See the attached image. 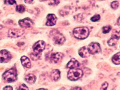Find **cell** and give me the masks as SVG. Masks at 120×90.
<instances>
[{
    "label": "cell",
    "instance_id": "cell-1",
    "mask_svg": "<svg viewBox=\"0 0 120 90\" xmlns=\"http://www.w3.org/2000/svg\"><path fill=\"white\" fill-rule=\"evenodd\" d=\"M74 36L79 39H83L87 38L89 35V29L86 27L75 28L73 31Z\"/></svg>",
    "mask_w": 120,
    "mask_h": 90
},
{
    "label": "cell",
    "instance_id": "cell-12",
    "mask_svg": "<svg viewBox=\"0 0 120 90\" xmlns=\"http://www.w3.org/2000/svg\"><path fill=\"white\" fill-rule=\"evenodd\" d=\"M79 66L80 63H79V62L75 58H72L67 64V67L70 69H74L78 67Z\"/></svg>",
    "mask_w": 120,
    "mask_h": 90
},
{
    "label": "cell",
    "instance_id": "cell-24",
    "mask_svg": "<svg viewBox=\"0 0 120 90\" xmlns=\"http://www.w3.org/2000/svg\"><path fill=\"white\" fill-rule=\"evenodd\" d=\"M108 84L107 82H104L100 88V90H106L107 87H108Z\"/></svg>",
    "mask_w": 120,
    "mask_h": 90
},
{
    "label": "cell",
    "instance_id": "cell-19",
    "mask_svg": "<svg viewBox=\"0 0 120 90\" xmlns=\"http://www.w3.org/2000/svg\"><path fill=\"white\" fill-rule=\"evenodd\" d=\"M15 10L17 12H18L19 13H22L24 12L25 8L22 5H17L16 7Z\"/></svg>",
    "mask_w": 120,
    "mask_h": 90
},
{
    "label": "cell",
    "instance_id": "cell-7",
    "mask_svg": "<svg viewBox=\"0 0 120 90\" xmlns=\"http://www.w3.org/2000/svg\"><path fill=\"white\" fill-rule=\"evenodd\" d=\"M88 51L89 53L94 54L99 52L101 51V48L99 44L97 43H91L88 46Z\"/></svg>",
    "mask_w": 120,
    "mask_h": 90
},
{
    "label": "cell",
    "instance_id": "cell-25",
    "mask_svg": "<svg viewBox=\"0 0 120 90\" xmlns=\"http://www.w3.org/2000/svg\"><path fill=\"white\" fill-rule=\"evenodd\" d=\"M18 90H28V88L25 84H22L19 87Z\"/></svg>",
    "mask_w": 120,
    "mask_h": 90
},
{
    "label": "cell",
    "instance_id": "cell-18",
    "mask_svg": "<svg viewBox=\"0 0 120 90\" xmlns=\"http://www.w3.org/2000/svg\"><path fill=\"white\" fill-rule=\"evenodd\" d=\"M112 38H113L117 40L120 38V30H114L112 33Z\"/></svg>",
    "mask_w": 120,
    "mask_h": 90
},
{
    "label": "cell",
    "instance_id": "cell-11",
    "mask_svg": "<svg viewBox=\"0 0 120 90\" xmlns=\"http://www.w3.org/2000/svg\"><path fill=\"white\" fill-rule=\"evenodd\" d=\"M47 21L46 22V25L48 26H53L55 24L57 17L53 14H48L47 15Z\"/></svg>",
    "mask_w": 120,
    "mask_h": 90
},
{
    "label": "cell",
    "instance_id": "cell-2",
    "mask_svg": "<svg viewBox=\"0 0 120 90\" xmlns=\"http://www.w3.org/2000/svg\"><path fill=\"white\" fill-rule=\"evenodd\" d=\"M83 75V72L81 69H71L68 73V78L72 81H76L80 78Z\"/></svg>",
    "mask_w": 120,
    "mask_h": 90
},
{
    "label": "cell",
    "instance_id": "cell-20",
    "mask_svg": "<svg viewBox=\"0 0 120 90\" xmlns=\"http://www.w3.org/2000/svg\"><path fill=\"white\" fill-rule=\"evenodd\" d=\"M117 40L113 38H111L108 41V44L110 46H113L116 45L117 43Z\"/></svg>",
    "mask_w": 120,
    "mask_h": 90
},
{
    "label": "cell",
    "instance_id": "cell-28",
    "mask_svg": "<svg viewBox=\"0 0 120 90\" xmlns=\"http://www.w3.org/2000/svg\"><path fill=\"white\" fill-rule=\"evenodd\" d=\"M70 90H82V88L81 87H79L75 86V87H74L71 88Z\"/></svg>",
    "mask_w": 120,
    "mask_h": 90
},
{
    "label": "cell",
    "instance_id": "cell-21",
    "mask_svg": "<svg viewBox=\"0 0 120 90\" xmlns=\"http://www.w3.org/2000/svg\"><path fill=\"white\" fill-rule=\"evenodd\" d=\"M102 30H103L102 31H103V33H104V34L107 33L111 30V26H110V25L106 26H104V27H103Z\"/></svg>",
    "mask_w": 120,
    "mask_h": 90
},
{
    "label": "cell",
    "instance_id": "cell-14",
    "mask_svg": "<svg viewBox=\"0 0 120 90\" xmlns=\"http://www.w3.org/2000/svg\"><path fill=\"white\" fill-rule=\"evenodd\" d=\"M79 55L82 58H86L89 56V52L88 51V49L86 48L85 46H83L78 51Z\"/></svg>",
    "mask_w": 120,
    "mask_h": 90
},
{
    "label": "cell",
    "instance_id": "cell-4",
    "mask_svg": "<svg viewBox=\"0 0 120 90\" xmlns=\"http://www.w3.org/2000/svg\"><path fill=\"white\" fill-rule=\"evenodd\" d=\"M51 35L52 37L53 41L57 44L61 45L63 44L66 40L63 35L57 30H52L51 32Z\"/></svg>",
    "mask_w": 120,
    "mask_h": 90
},
{
    "label": "cell",
    "instance_id": "cell-10",
    "mask_svg": "<svg viewBox=\"0 0 120 90\" xmlns=\"http://www.w3.org/2000/svg\"><path fill=\"white\" fill-rule=\"evenodd\" d=\"M24 33V30L19 29H12L10 30L8 33L9 37L13 38H16L21 36Z\"/></svg>",
    "mask_w": 120,
    "mask_h": 90
},
{
    "label": "cell",
    "instance_id": "cell-29",
    "mask_svg": "<svg viewBox=\"0 0 120 90\" xmlns=\"http://www.w3.org/2000/svg\"><path fill=\"white\" fill-rule=\"evenodd\" d=\"M117 22H118V24L120 25V17L118 18V20H117Z\"/></svg>",
    "mask_w": 120,
    "mask_h": 90
},
{
    "label": "cell",
    "instance_id": "cell-15",
    "mask_svg": "<svg viewBox=\"0 0 120 90\" xmlns=\"http://www.w3.org/2000/svg\"><path fill=\"white\" fill-rule=\"evenodd\" d=\"M51 77L53 81H57L60 78V72L58 69L52 70L51 73Z\"/></svg>",
    "mask_w": 120,
    "mask_h": 90
},
{
    "label": "cell",
    "instance_id": "cell-16",
    "mask_svg": "<svg viewBox=\"0 0 120 90\" xmlns=\"http://www.w3.org/2000/svg\"><path fill=\"white\" fill-rule=\"evenodd\" d=\"M36 76L32 74H28L25 76V81L30 83H34L36 81Z\"/></svg>",
    "mask_w": 120,
    "mask_h": 90
},
{
    "label": "cell",
    "instance_id": "cell-26",
    "mask_svg": "<svg viewBox=\"0 0 120 90\" xmlns=\"http://www.w3.org/2000/svg\"><path fill=\"white\" fill-rule=\"evenodd\" d=\"M4 2L7 5H13L16 3V1L15 0H6L4 1Z\"/></svg>",
    "mask_w": 120,
    "mask_h": 90
},
{
    "label": "cell",
    "instance_id": "cell-9",
    "mask_svg": "<svg viewBox=\"0 0 120 90\" xmlns=\"http://www.w3.org/2000/svg\"><path fill=\"white\" fill-rule=\"evenodd\" d=\"M18 23L21 27L25 28H31L33 25V22L28 18H26L22 20H20Z\"/></svg>",
    "mask_w": 120,
    "mask_h": 90
},
{
    "label": "cell",
    "instance_id": "cell-6",
    "mask_svg": "<svg viewBox=\"0 0 120 90\" xmlns=\"http://www.w3.org/2000/svg\"><path fill=\"white\" fill-rule=\"evenodd\" d=\"M63 56V55L61 52H50L47 54L46 58L50 62L56 63L60 60Z\"/></svg>",
    "mask_w": 120,
    "mask_h": 90
},
{
    "label": "cell",
    "instance_id": "cell-8",
    "mask_svg": "<svg viewBox=\"0 0 120 90\" xmlns=\"http://www.w3.org/2000/svg\"><path fill=\"white\" fill-rule=\"evenodd\" d=\"M11 54L6 50L0 51V62H7L11 59Z\"/></svg>",
    "mask_w": 120,
    "mask_h": 90
},
{
    "label": "cell",
    "instance_id": "cell-5",
    "mask_svg": "<svg viewBox=\"0 0 120 90\" xmlns=\"http://www.w3.org/2000/svg\"><path fill=\"white\" fill-rule=\"evenodd\" d=\"M45 46V43L43 41L40 40L35 43L32 47L34 55L36 56H38V55L44 50Z\"/></svg>",
    "mask_w": 120,
    "mask_h": 90
},
{
    "label": "cell",
    "instance_id": "cell-30",
    "mask_svg": "<svg viewBox=\"0 0 120 90\" xmlns=\"http://www.w3.org/2000/svg\"><path fill=\"white\" fill-rule=\"evenodd\" d=\"M32 0H26V1H25V2L26 3H30L31 2H32Z\"/></svg>",
    "mask_w": 120,
    "mask_h": 90
},
{
    "label": "cell",
    "instance_id": "cell-27",
    "mask_svg": "<svg viewBox=\"0 0 120 90\" xmlns=\"http://www.w3.org/2000/svg\"><path fill=\"white\" fill-rule=\"evenodd\" d=\"M3 90H13V88L10 86H6L3 88Z\"/></svg>",
    "mask_w": 120,
    "mask_h": 90
},
{
    "label": "cell",
    "instance_id": "cell-31",
    "mask_svg": "<svg viewBox=\"0 0 120 90\" xmlns=\"http://www.w3.org/2000/svg\"><path fill=\"white\" fill-rule=\"evenodd\" d=\"M38 90H46V89H44V88H41V89H38Z\"/></svg>",
    "mask_w": 120,
    "mask_h": 90
},
{
    "label": "cell",
    "instance_id": "cell-22",
    "mask_svg": "<svg viewBox=\"0 0 120 90\" xmlns=\"http://www.w3.org/2000/svg\"><path fill=\"white\" fill-rule=\"evenodd\" d=\"M111 6L113 9H116L119 6V2L118 1H114L111 3Z\"/></svg>",
    "mask_w": 120,
    "mask_h": 90
},
{
    "label": "cell",
    "instance_id": "cell-13",
    "mask_svg": "<svg viewBox=\"0 0 120 90\" xmlns=\"http://www.w3.org/2000/svg\"><path fill=\"white\" fill-rule=\"evenodd\" d=\"M21 61L22 65L27 68H29L31 66V63L30 59L25 56H23L21 58Z\"/></svg>",
    "mask_w": 120,
    "mask_h": 90
},
{
    "label": "cell",
    "instance_id": "cell-23",
    "mask_svg": "<svg viewBox=\"0 0 120 90\" xmlns=\"http://www.w3.org/2000/svg\"><path fill=\"white\" fill-rule=\"evenodd\" d=\"M100 16L98 14L95 15L91 18V20L93 22H96L99 20L100 19Z\"/></svg>",
    "mask_w": 120,
    "mask_h": 90
},
{
    "label": "cell",
    "instance_id": "cell-32",
    "mask_svg": "<svg viewBox=\"0 0 120 90\" xmlns=\"http://www.w3.org/2000/svg\"><path fill=\"white\" fill-rule=\"evenodd\" d=\"M2 28H3L2 25H0V29H1Z\"/></svg>",
    "mask_w": 120,
    "mask_h": 90
},
{
    "label": "cell",
    "instance_id": "cell-17",
    "mask_svg": "<svg viewBox=\"0 0 120 90\" xmlns=\"http://www.w3.org/2000/svg\"><path fill=\"white\" fill-rule=\"evenodd\" d=\"M112 61L115 64H120V52L114 54L112 59Z\"/></svg>",
    "mask_w": 120,
    "mask_h": 90
},
{
    "label": "cell",
    "instance_id": "cell-3",
    "mask_svg": "<svg viewBox=\"0 0 120 90\" xmlns=\"http://www.w3.org/2000/svg\"><path fill=\"white\" fill-rule=\"evenodd\" d=\"M3 77L8 82H14L17 78L16 71L14 68L10 69L3 74Z\"/></svg>",
    "mask_w": 120,
    "mask_h": 90
}]
</instances>
